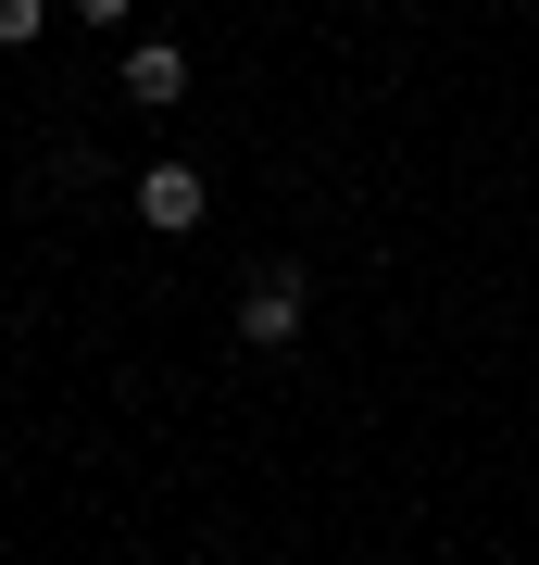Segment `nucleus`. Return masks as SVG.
I'll return each instance as SVG.
<instances>
[{"label":"nucleus","instance_id":"obj_1","mask_svg":"<svg viewBox=\"0 0 539 565\" xmlns=\"http://www.w3.org/2000/svg\"><path fill=\"white\" fill-rule=\"evenodd\" d=\"M301 315H314L301 264H263V277L239 289V340H251V352H289V340H301Z\"/></svg>","mask_w":539,"mask_h":565},{"label":"nucleus","instance_id":"obj_2","mask_svg":"<svg viewBox=\"0 0 539 565\" xmlns=\"http://www.w3.org/2000/svg\"><path fill=\"white\" fill-rule=\"evenodd\" d=\"M201 214H214V177L201 163H139V226L151 239H188Z\"/></svg>","mask_w":539,"mask_h":565},{"label":"nucleus","instance_id":"obj_3","mask_svg":"<svg viewBox=\"0 0 539 565\" xmlns=\"http://www.w3.org/2000/svg\"><path fill=\"white\" fill-rule=\"evenodd\" d=\"M126 102H139V114H176L188 102V51L176 39H139V51H126Z\"/></svg>","mask_w":539,"mask_h":565},{"label":"nucleus","instance_id":"obj_4","mask_svg":"<svg viewBox=\"0 0 539 565\" xmlns=\"http://www.w3.org/2000/svg\"><path fill=\"white\" fill-rule=\"evenodd\" d=\"M39 25H51V0H0V51H39Z\"/></svg>","mask_w":539,"mask_h":565},{"label":"nucleus","instance_id":"obj_5","mask_svg":"<svg viewBox=\"0 0 539 565\" xmlns=\"http://www.w3.org/2000/svg\"><path fill=\"white\" fill-rule=\"evenodd\" d=\"M63 13H88V25H126V13H139V0H63Z\"/></svg>","mask_w":539,"mask_h":565}]
</instances>
